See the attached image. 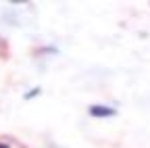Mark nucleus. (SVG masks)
Segmentation results:
<instances>
[{
  "mask_svg": "<svg viewBox=\"0 0 150 148\" xmlns=\"http://www.w3.org/2000/svg\"><path fill=\"white\" fill-rule=\"evenodd\" d=\"M90 113H92L94 117H112V115H115V110L108 108V106H92Z\"/></svg>",
  "mask_w": 150,
  "mask_h": 148,
  "instance_id": "f257e3e1",
  "label": "nucleus"
},
{
  "mask_svg": "<svg viewBox=\"0 0 150 148\" xmlns=\"http://www.w3.org/2000/svg\"><path fill=\"white\" fill-rule=\"evenodd\" d=\"M0 148H8V146H6V144H0Z\"/></svg>",
  "mask_w": 150,
  "mask_h": 148,
  "instance_id": "f03ea898",
  "label": "nucleus"
}]
</instances>
